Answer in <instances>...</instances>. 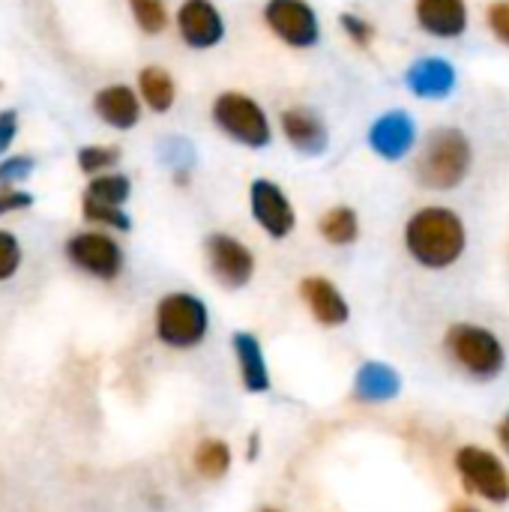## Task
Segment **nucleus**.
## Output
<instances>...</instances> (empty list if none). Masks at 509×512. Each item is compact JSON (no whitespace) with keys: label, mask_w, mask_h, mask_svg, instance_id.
Returning a JSON list of instances; mask_svg holds the SVG:
<instances>
[{"label":"nucleus","mask_w":509,"mask_h":512,"mask_svg":"<svg viewBox=\"0 0 509 512\" xmlns=\"http://www.w3.org/2000/svg\"><path fill=\"white\" fill-rule=\"evenodd\" d=\"M210 330V312L207 303L195 294L174 291L165 294L156 306V336L162 345L189 351L207 339Z\"/></svg>","instance_id":"obj_5"},{"label":"nucleus","mask_w":509,"mask_h":512,"mask_svg":"<svg viewBox=\"0 0 509 512\" xmlns=\"http://www.w3.org/2000/svg\"><path fill=\"white\" fill-rule=\"evenodd\" d=\"M204 255H207V267L213 279L228 291L246 288L255 276V255L234 234H225V231L210 234L204 240Z\"/></svg>","instance_id":"obj_7"},{"label":"nucleus","mask_w":509,"mask_h":512,"mask_svg":"<svg viewBox=\"0 0 509 512\" xmlns=\"http://www.w3.org/2000/svg\"><path fill=\"white\" fill-rule=\"evenodd\" d=\"M18 267H21V246L9 231H0V282L15 276Z\"/></svg>","instance_id":"obj_29"},{"label":"nucleus","mask_w":509,"mask_h":512,"mask_svg":"<svg viewBox=\"0 0 509 512\" xmlns=\"http://www.w3.org/2000/svg\"><path fill=\"white\" fill-rule=\"evenodd\" d=\"M450 360L474 381H495L507 366V351L501 339L480 324H453L444 336Z\"/></svg>","instance_id":"obj_4"},{"label":"nucleus","mask_w":509,"mask_h":512,"mask_svg":"<svg viewBox=\"0 0 509 512\" xmlns=\"http://www.w3.org/2000/svg\"><path fill=\"white\" fill-rule=\"evenodd\" d=\"M261 512H279V510H261Z\"/></svg>","instance_id":"obj_36"},{"label":"nucleus","mask_w":509,"mask_h":512,"mask_svg":"<svg viewBox=\"0 0 509 512\" xmlns=\"http://www.w3.org/2000/svg\"><path fill=\"white\" fill-rule=\"evenodd\" d=\"M453 512H477L474 507H468V504H459V507H453Z\"/></svg>","instance_id":"obj_35"},{"label":"nucleus","mask_w":509,"mask_h":512,"mask_svg":"<svg viewBox=\"0 0 509 512\" xmlns=\"http://www.w3.org/2000/svg\"><path fill=\"white\" fill-rule=\"evenodd\" d=\"M318 231L330 246H354L360 240V216L354 207L336 204L324 210V216L318 219Z\"/></svg>","instance_id":"obj_21"},{"label":"nucleus","mask_w":509,"mask_h":512,"mask_svg":"<svg viewBox=\"0 0 509 512\" xmlns=\"http://www.w3.org/2000/svg\"><path fill=\"white\" fill-rule=\"evenodd\" d=\"M129 192H132V183L126 174H99L90 180L84 198H93V201H102V204H114V207H123L129 201Z\"/></svg>","instance_id":"obj_23"},{"label":"nucleus","mask_w":509,"mask_h":512,"mask_svg":"<svg viewBox=\"0 0 509 512\" xmlns=\"http://www.w3.org/2000/svg\"><path fill=\"white\" fill-rule=\"evenodd\" d=\"M174 21L180 39L195 51H210L225 39V18L213 0H183Z\"/></svg>","instance_id":"obj_12"},{"label":"nucleus","mask_w":509,"mask_h":512,"mask_svg":"<svg viewBox=\"0 0 509 512\" xmlns=\"http://www.w3.org/2000/svg\"><path fill=\"white\" fill-rule=\"evenodd\" d=\"M21 207H30V195L24 192H0V213H9V210H21Z\"/></svg>","instance_id":"obj_32"},{"label":"nucleus","mask_w":509,"mask_h":512,"mask_svg":"<svg viewBox=\"0 0 509 512\" xmlns=\"http://www.w3.org/2000/svg\"><path fill=\"white\" fill-rule=\"evenodd\" d=\"M261 18L267 30L294 51H309L321 42V18L309 0H267Z\"/></svg>","instance_id":"obj_6"},{"label":"nucleus","mask_w":509,"mask_h":512,"mask_svg":"<svg viewBox=\"0 0 509 512\" xmlns=\"http://www.w3.org/2000/svg\"><path fill=\"white\" fill-rule=\"evenodd\" d=\"M234 357H237V369H240V381L249 393H267L270 390V369L264 360V348L258 342V336L252 333H234L231 339Z\"/></svg>","instance_id":"obj_18"},{"label":"nucleus","mask_w":509,"mask_h":512,"mask_svg":"<svg viewBox=\"0 0 509 512\" xmlns=\"http://www.w3.org/2000/svg\"><path fill=\"white\" fill-rule=\"evenodd\" d=\"M30 168H33V159H30V156H15V159H6V162L0 165V180H3V183L21 180V177H27V174H30Z\"/></svg>","instance_id":"obj_30"},{"label":"nucleus","mask_w":509,"mask_h":512,"mask_svg":"<svg viewBox=\"0 0 509 512\" xmlns=\"http://www.w3.org/2000/svg\"><path fill=\"white\" fill-rule=\"evenodd\" d=\"M474 168V144L471 138L456 129V126H441L435 129L414 162L417 183L432 189V192H450L459 189Z\"/></svg>","instance_id":"obj_2"},{"label":"nucleus","mask_w":509,"mask_h":512,"mask_svg":"<svg viewBox=\"0 0 509 512\" xmlns=\"http://www.w3.org/2000/svg\"><path fill=\"white\" fill-rule=\"evenodd\" d=\"M93 108L102 123L114 129H132L141 120V93H135L126 84H111L96 93Z\"/></svg>","instance_id":"obj_17"},{"label":"nucleus","mask_w":509,"mask_h":512,"mask_svg":"<svg viewBox=\"0 0 509 512\" xmlns=\"http://www.w3.org/2000/svg\"><path fill=\"white\" fill-rule=\"evenodd\" d=\"M195 471L204 477V480H222L231 468V447L225 441H216V438H207L198 444L195 450Z\"/></svg>","instance_id":"obj_22"},{"label":"nucleus","mask_w":509,"mask_h":512,"mask_svg":"<svg viewBox=\"0 0 509 512\" xmlns=\"http://www.w3.org/2000/svg\"><path fill=\"white\" fill-rule=\"evenodd\" d=\"M249 210L255 225L273 240H285L297 228V210L276 180L255 177L249 183Z\"/></svg>","instance_id":"obj_9"},{"label":"nucleus","mask_w":509,"mask_h":512,"mask_svg":"<svg viewBox=\"0 0 509 512\" xmlns=\"http://www.w3.org/2000/svg\"><path fill=\"white\" fill-rule=\"evenodd\" d=\"M258 456V435H252V441H249V459H255Z\"/></svg>","instance_id":"obj_34"},{"label":"nucleus","mask_w":509,"mask_h":512,"mask_svg":"<svg viewBox=\"0 0 509 512\" xmlns=\"http://www.w3.org/2000/svg\"><path fill=\"white\" fill-rule=\"evenodd\" d=\"M486 24H489L492 36L509 48V0H492L486 6Z\"/></svg>","instance_id":"obj_28"},{"label":"nucleus","mask_w":509,"mask_h":512,"mask_svg":"<svg viewBox=\"0 0 509 512\" xmlns=\"http://www.w3.org/2000/svg\"><path fill=\"white\" fill-rule=\"evenodd\" d=\"M129 9H132V18L135 24L156 36L168 27V9H165V0H129Z\"/></svg>","instance_id":"obj_24"},{"label":"nucleus","mask_w":509,"mask_h":512,"mask_svg":"<svg viewBox=\"0 0 509 512\" xmlns=\"http://www.w3.org/2000/svg\"><path fill=\"white\" fill-rule=\"evenodd\" d=\"M279 129H282L285 141L303 156H324L330 147V129H327L324 117L306 105L285 108L279 114Z\"/></svg>","instance_id":"obj_13"},{"label":"nucleus","mask_w":509,"mask_h":512,"mask_svg":"<svg viewBox=\"0 0 509 512\" xmlns=\"http://www.w3.org/2000/svg\"><path fill=\"white\" fill-rule=\"evenodd\" d=\"M120 162V150L117 147H84L78 150V168L84 174H96L105 168H114Z\"/></svg>","instance_id":"obj_27"},{"label":"nucleus","mask_w":509,"mask_h":512,"mask_svg":"<svg viewBox=\"0 0 509 512\" xmlns=\"http://www.w3.org/2000/svg\"><path fill=\"white\" fill-rule=\"evenodd\" d=\"M402 240L411 261L423 270H450L468 249V228L456 210L429 204L408 216Z\"/></svg>","instance_id":"obj_1"},{"label":"nucleus","mask_w":509,"mask_h":512,"mask_svg":"<svg viewBox=\"0 0 509 512\" xmlns=\"http://www.w3.org/2000/svg\"><path fill=\"white\" fill-rule=\"evenodd\" d=\"M459 84V72L447 57H420L405 69V87L417 99H447Z\"/></svg>","instance_id":"obj_14"},{"label":"nucleus","mask_w":509,"mask_h":512,"mask_svg":"<svg viewBox=\"0 0 509 512\" xmlns=\"http://www.w3.org/2000/svg\"><path fill=\"white\" fill-rule=\"evenodd\" d=\"M213 126L246 150H264L273 141V126L264 105L240 90H225L210 105Z\"/></svg>","instance_id":"obj_3"},{"label":"nucleus","mask_w":509,"mask_h":512,"mask_svg":"<svg viewBox=\"0 0 509 512\" xmlns=\"http://www.w3.org/2000/svg\"><path fill=\"white\" fill-rule=\"evenodd\" d=\"M66 255H69V261L78 270H84V273H90V276H96L102 282L117 279L120 270H123V249H120V243L111 240L108 234H99V231L75 234L66 243Z\"/></svg>","instance_id":"obj_11"},{"label":"nucleus","mask_w":509,"mask_h":512,"mask_svg":"<svg viewBox=\"0 0 509 512\" xmlns=\"http://www.w3.org/2000/svg\"><path fill=\"white\" fill-rule=\"evenodd\" d=\"M456 471L462 474L465 486L474 495H483L492 504H507L509 501V471L504 462L483 447H462L456 453Z\"/></svg>","instance_id":"obj_8"},{"label":"nucleus","mask_w":509,"mask_h":512,"mask_svg":"<svg viewBox=\"0 0 509 512\" xmlns=\"http://www.w3.org/2000/svg\"><path fill=\"white\" fill-rule=\"evenodd\" d=\"M81 210H84V219H90V222H99V225H108V228H117V231H129L132 228V222H129V216H126L123 207L84 198L81 201Z\"/></svg>","instance_id":"obj_25"},{"label":"nucleus","mask_w":509,"mask_h":512,"mask_svg":"<svg viewBox=\"0 0 509 512\" xmlns=\"http://www.w3.org/2000/svg\"><path fill=\"white\" fill-rule=\"evenodd\" d=\"M15 132H18V114L15 111H0V153L9 147Z\"/></svg>","instance_id":"obj_31"},{"label":"nucleus","mask_w":509,"mask_h":512,"mask_svg":"<svg viewBox=\"0 0 509 512\" xmlns=\"http://www.w3.org/2000/svg\"><path fill=\"white\" fill-rule=\"evenodd\" d=\"M339 24H342L345 36H348L357 48H372V42H375V36H378L372 21H366V18L357 15V12H342V15H339Z\"/></svg>","instance_id":"obj_26"},{"label":"nucleus","mask_w":509,"mask_h":512,"mask_svg":"<svg viewBox=\"0 0 509 512\" xmlns=\"http://www.w3.org/2000/svg\"><path fill=\"white\" fill-rule=\"evenodd\" d=\"M366 144L384 162H402L417 147V123L405 108H390L372 120Z\"/></svg>","instance_id":"obj_10"},{"label":"nucleus","mask_w":509,"mask_h":512,"mask_svg":"<svg viewBox=\"0 0 509 512\" xmlns=\"http://www.w3.org/2000/svg\"><path fill=\"white\" fill-rule=\"evenodd\" d=\"M417 27L435 39H459L468 30V0H414Z\"/></svg>","instance_id":"obj_15"},{"label":"nucleus","mask_w":509,"mask_h":512,"mask_svg":"<svg viewBox=\"0 0 509 512\" xmlns=\"http://www.w3.org/2000/svg\"><path fill=\"white\" fill-rule=\"evenodd\" d=\"M138 93H141V99L147 102L150 111L165 114V111H171V105L177 99V84H174V78H171L168 69H162V66H144L141 75H138Z\"/></svg>","instance_id":"obj_20"},{"label":"nucleus","mask_w":509,"mask_h":512,"mask_svg":"<svg viewBox=\"0 0 509 512\" xmlns=\"http://www.w3.org/2000/svg\"><path fill=\"white\" fill-rule=\"evenodd\" d=\"M498 441H501V447L509 453V414L501 420V426H498Z\"/></svg>","instance_id":"obj_33"},{"label":"nucleus","mask_w":509,"mask_h":512,"mask_svg":"<svg viewBox=\"0 0 509 512\" xmlns=\"http://www.w3.org/2000/svg\"><path fill=\"white\" fill-rule=\"evenodd\" d=\"M354 393L363 402H387V399H396L402 393V378L393 366L372 360V363H363L357 369Z\"/></svg>","instance_id":"obj_19"},{"label":"nucleus","mask_w":509,"mask_h":512,"mask_svg":"<svg viewBox=\"0 0 509 512\" xmlns=\"http://www.w3.org/2000/svg\"><path fill=\"white\" fill-rule=\"evenodd\" d=\"M300 297L321 327H342L351 318V306L345 294L327 276H306L300 282Z\"/></svg>","instance_id":"obj_16"}]
</instances>
